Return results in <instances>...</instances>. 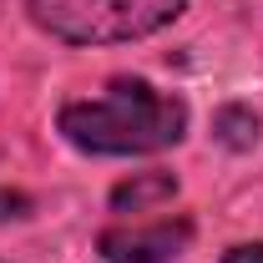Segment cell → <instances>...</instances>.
I'll return each instance as SVG.
<instances>
[{
	"label": "cell",
	"mask_w": 263,
	"mask_h": 263,
	"mask_svg": "<svg viewBox=\"0 0 263 263\" xmlns=\"http://www.w3.org/2000/svg\"><path fill=\"white\" fill-rule=\"evenodd\" d=\"M187 106L147 81H111L101 97L71 101L61 111V132L71 147L97 157H132V152H162L182 142Z\"/></svg>",
	"instance_id": "1"
},
{
	"label": "cell",
	"mask_w": 263,
	"mask_h": 263,
	"mask_svg": "<svg viewBox=\"0 0 263 263\" xmlns=\"http://www.w3.org/2000/svg\"><path fill=\"white\" fill-rule=\"evenodd\" d=\"M177 193V177L172 172H142V177H132V182H122L117 193H111V208L117 213H147V208H157V202H167V197Z\"/></svg>",
	"instance_id": "4"
},
{
	"label": "cell",
	"mask_w": 263,
	"mask_h": 263,
	"mask_svg": "<svg viewBox=\"0 0 263 263\" xmlns=\"http://www.w3.org/2000/svg\"><path fill=\"white\" fill-rule=\"evenodd\" d=\"M31 21L71 46H111L162 31L187 0H26Z\"/></svg>",
	"instance_id": "2"
},
{
	"label": "cell",
	"mask_w": 263,
	"mask_h": 263,
	"mask_svg": "<svg viewBox=\"0 0 263 263\" xmlns=\"http://www.w3.org/2000/svg\"><path fill=\"white\" fill-rule=\"evenodd\" d=\"M223 263H263V243H243V248H233Z\"/></svg>",
	"instance_id": "5"
},
{
	"label": "cell",
	"mask_w": 263,
	"mask_h": 263,
	"mask_svg": "<svg viewBox=\"0 0 263 263\" xmlns=\"http://www.w3.org/2000/svg\"><path fill=\"white\" fill-rule=\"evenodd\" d=\"M187 243H193V223L172 218V223H142V228H106L97 248L106 263H172Z\"/></svg>",
	"instance_id": "3"
}]
</instances>
